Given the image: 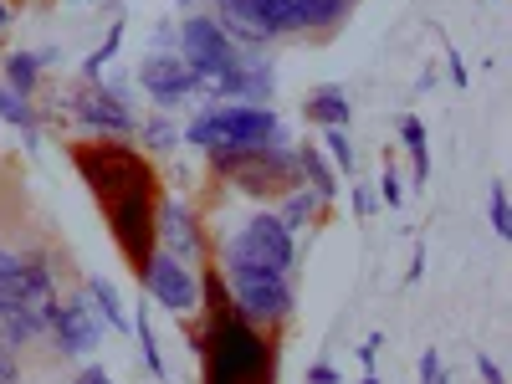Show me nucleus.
I'll return each instance as SVG.
<instances>
[{
  "label": "nucleus",
  "instance_id": "1",
  "mask_svg": "<svg viewBox=\"0 0 512 384\" xmlns=\"http://www.w3.org/2000/svg\"><path fill=\"white\" fill-rule=\"evenodd\" d=\"M200 323H190V349L200 359V384H277L282 344L236 313L216 267L200 272Z\"/></svg>",
  "mask_w": 512,
  "mask_h": 384
},
{
  "label": "nucleus",
  "instance_id": "2",
  "mask_svg": "<svg viewBox=\"0 0 512 384\" xmlns=\"http://www.w3.org/2000/svg\"><path fill=\"white\" fill-rule=\"evenodd\" d=\"M354 0H216V26L241 52H267L282 36H328L349 21Z\"/></svg>",
  "mask_w": 512,
  "mask_h": 384
},
{
  "label": "nucleus",
  "instance_id": "3",
  "mask_svg": "<svg viewBox=\"0 0 512 384\" xmlns=\"http://www.w3.org/2000/svg\"><path fill=\"white\" fill-rule=\"evenodd\" d=\"M67 159H72L77 180L93 190V200L103 210L123 195H134V190L159 185V169L149 164V154L139 144H128V139H82V144H72Z\"/></svg>",
  "mask_w": 512,
  "mask_h": 384
},
{
  "label": "nucleus",
  "instance_id": "4",
  "mask_svg": "<svg viewBox=\"0 0 512 384\" xmlns=\"http://www.w3.org/2000/svg\"><path fill=\"white\" fill-rule=\"evenodd\" d=\"M210 169H216L221 180H231L241 195L251 200H282L287 190L303 185L297 175V154L287 144V134L267 139V144H251V149H226V154H205Z\"/></svg>",
  "mask_w": 512,
  "mask_h": 384
},
{
  "label": "nucleus",
  "instance_id": "5",
  "mask_svg": "<svg viewBox=\"0 0 512 384\" xmlns=\"http://www.w3.org/2000/svg\"><path fill=\"white\" fill-rule=\"evenodd\" d=\"M282 134V118L277 108L262 103H205L190 123L180 144H195L200 154H226V149H251V144H267Z\"/></svg>",
  "mask_w": 512,
  "mask_h": 384
},
{
  "label": "nucleus",
  "instance_id": "6",
  "mask_svg": "<svg viewBox=\"0 0 512 384\" xmlns=\"http://www.w3.org/2000/svg\"><path fill=\"white\" fill-rule=\"evenodd\" d=\"M221 267H251V272H297V236L277 221V210H256V216L221 246Z\"/></svg>",
  "mask_w": 512,
  "mask_h": 384
},
{
  "label": "nucleus",
  "instance_id": "7",
  "mask_svg": "<svg viewBox=\"0 0 512 384\" xmlns=\"http://www.w3.org/2000/svg\"><path fill=\"white\" fill-rule=\"evenodd\" d=\"M216 272H221V282H226V292H231V303H236V313H241L246 323L277 333V328L292 318V308H297L292 277L251 272V267H216Z\"/></svg>",
  "mask_w": 512,
  "mask_h": 384
},
{
  "label": "nucleus",
  "instance_id": "8",
  "mask_svg": "<svg viewBox=\"0 0 512 384\" xmlns=\"http://www.w3.org/2000/svg\"><path fill=\"white\" fill-rule=\"evenodd\" d=\"M175 52H180V62L205 82V88H210V82H221V77H231L246 62V52L216 26V16H205V11H190L175 26Z\"/></svg>",
  "mask_w": 512,
  "mask_h": 384
},
{
  "label": "nucleus",
  "instance_id": "9",
  "mask_svg": "<svg viewBox=\"0 0 512 384\" xmlns=\"http://www.w3.org/2000/svg\"><path fill=\"white\" fill-rule=\"evenodd\" d=\"M139 287L149 292V303L159 313H175L180 323L200 313V272L185 267V262H175V256H164V251H154L149 262H144Z\"/></svg>",
  "mask_w": 512,
  "mask_h": 384
},
{
  "label": "nucleus",
  "instance_id": "10",
  "mask_svg": "<svg viewBox=\"0 0 512 384\" xmlns=\"http://www.w3.org/2000/svg\"><path fill=\"white\" fill-rule=\"evenodd\" d=\"M67 113L82 123V134H93V139H134L139 134V118L128 108V93L108 88V82H88L82 93H72Z\"/></svg>",
  "mask_w": 512,
  "mask_h": 384
},
{
  "label": "nucleus",
  "instance_id": "11",
  "mask_svg": "<svg viewBox=\"0 0 512 384\" xmlns=\"http://www.w3.org/2000/svg\"><path fill=\"white\" fill-rule=\"evenodd\" d=\"M139 88L154 98V108L159 113H175L180 103H195V98H205V82L180 62V52H149L144 62H139Z\"/></svg>",
  "mask_w": 512,
  "mask_h": 384
},
{
  "label": "nucleus",
  "instance_id": "12",
  "mask_svg": "<svg viewBox=\"0 0 512 384\" xmlns=\"http://www.w3.org/2000/svg\"><path fill=\"white\" fill-rule=\"evenodd\" d=\"M154 251L175 256V262H185V267H200L210 256V236H205L200 216L185 200H159V210H154Z\"/></svg>",
  "mask_w": 512,
  "mask_h": 384
},
{
  "label": "nucleus",
  "instance_id": "13",
  "mask_svg": "<svg viewBox=\"0 0 512 384\" xmlns=\"http://www.w3.org/2000/svg\"><path fill=\"white\" fill-rule=\"evenodd\" d=\"M47 338L57 344V354H72V359H88V354L103 349V318L88 303V292L57 297V313H52V333Z\"/></svg>",
  "mask_w": 512,
  "mask_h": 384
},
{
  "label": "nucleus",
  "instance_id": "14",
  "mask_svg": "<svg viewBox=\"0 0 512 384\" xmlns=\"http://www.w3.org/2000/svg\"><path fill=\"white\" fill-rule=\"evenodd\" d=\"M303 118L308 123H323V128H349L354 123V103H349V88H338V82H323L303 98Z\"/></svg>",
  "mask_w": 512,
  "mask_h": 384
},
{
  "label": "nucleus",
  "instance_id": "15",
  "mask_svg": "<svg viewBox=\"0 0 512 384\" xmlns=\"http://www.w3.org/2000/svg\"><path fill=\"white\" fill-rule=\"evenodd\" d=\"M292 154H297V175H303V185L328 205V200L338 195V175H333V164L323 159V149H318V144H297Z\"/></svg>",
  "mask_w": 512,
  "mask_h": 384
},
{
  "label": "nucleus",
  "instance_id": "16",
  "mask_svg": "<svg viewBox=\"0 0 512 384\" xmlns=\"http://www.w3.org/2000/svg\"><path fill=\"white\" fill-rule=\"evenodd\" d=\"M82 292H88V303L98 308V318H103V328H113V333H128V313H123V297H118V287L103 277V272H88L82 277Z\"/></svg>",
  "mask_w": 512,
  "mask_h": 384
},
{
  "label": "nucleus",
  "instance_id": "17",
  "mask_svg": "<svg viewBox=\"0 0 512 384\" xmlns=\"http://www.w3.org/2000/svg\"><path fill=\"white\" fill-rule=\"evenodd\" d=\"M318 216H323V200H318V195H313L308 185L287 190V195H282V205H277V221H282V226H287L292 236H297V231H308V226H313Z\"/></svg>",
  "mask_w": 512,
  "mask_h": 384
},
{
  "label": "nucleus",
  "instance_id": "18",
  "mask_svg": "<svg viewBox=\"0 0 512 384\" xmlns=\"http://www.w3.org/2000/svg\"><path fill=\"white\" fill-rule=\"evenodd\" d=\"M0 88H11V93H21V98H36V88H41V62H36V52H6V62H0Z\"/></svg>",
  "mask_w": 512,
  "mask_h": 384
},
{
  "label": "nucleus",
  "instance_id": "19",
  "mask_svg": "<svg viewBox=\"0 0 512 384\" xmlns=\"http://www.w3.org/2000/svg\"><path fill=\"white\" fill-rule=\"evenodd\" d=\"M0 118H6L11 128H21V139H26L31 154L41 149V123H36L31 98H21V93H11V88H0Z\"/></svg>",
  "mask_w": 512,
  "mask_h": 384
},
{
  "label": "nucleus",
  "instance_id": "20",
  "mask_svg": "<svg viewBox=\"0 0 512 384\" xmlns=\"http://www.w3.org/2000/svg\"><path fill=\"white\" fill-rule=\"evenodd\" d=\"M400 144L410 149V175H415V185H425V180H431V139H425V123H420L415 113L400 118Z\"/></svg>",
  "mask_w": 512,
  "mask_h": 384
},
{
  "label": "nucleus",
  "instance_id": "21",
  "mask_svg": "<svg viewBox=\"0 0 512 384\" xmlns=\"http://www.w3.org/2000/svg\"><path fill=\"white\" fill-rule=\"evenodd\" d=\"M128 333H134L139 338V354H144V369L164 384L169 379V369H164V354H159V338H154V323H149V308L139 303V313L134 318H128Z\"/></svg>",
  "mask_w": 512,
  "mask_h": 384
},
{
  "label": "nucleus",
  "instance_id": "22",
  "mask_svg": "<svg viewBox=\"0 0 512 384\" xmlns=\"http://www.w3.org/2000/svg\"><path fill=\"white\" fill-rule=\"evenodd\" d=\"M118 47H123V16L108 26V41H103V47H93L88 57H82V82H103V77H108V62L118 57Z\"/></svg>",
  "mask_w": 512,
  "mask_h": 384
},
{
  "label": "nucleus",
  "instance_id": "23",
  "mask_svg": "<svg viewBox=\"0 0 512 384\" xmlns=\"http://www.w3.org/2000/svg\"><path fill=\"white\" fill-rule=\"evenodd\" d=\"M323 159L333 164V175H349L354 180V144H349V128H323Z\"/></svg>",
  "mask_w": 512,
  "mask_h": 384
},
{
  "label": "nucleus",
  "instance_id": "24",
  "mask_svg": "<svg viewBox=\"0 0 512 384\" xmlns=\"http://www.w3.org/2000/svg\"><path fill=\"white\" fill-rule=\"evenodd\" d=\"M134 139H144V154H169V149L180 144V128L169 123L164 113H154V118L139 123V134H134Z\"/></svg>",
  "mask_w": 512,
  "mask_h": 384
},
{
  "label": "nucleus",
  "instance_id": "25",
  "mask_svg": "<svg viewBox=\"0 0 512 384\" xmlns=\"http://www.w3.org/2000/svg\"><path fill=\"white\" fill-rule=\"evenodd\" d=\"M487 216H492V231L507 241L512 236V210H507V185L502 180H492V190H487Z\"/></svg>",
  "mask_w": 512,
  "mask_h": 384
},
{
  "label": "nucleus",
  "instance_id": "26",
  "mask_svg": "<svg viewBox=\"0 0 512 384\" xmlns=\"http://www.w3.org/2000/svg\"><path fill=\"white\" fill-rule=\"evenodd\" d=\"M379 200L390 205V210H400V205H405V180H400L395 159H384V169H379Z\"/></svg>",
  "mask_w": 512,
  "mask_h": 384
},
{
  "label": "nucleus",
  "instance_id": "27",
  "mask_svg": "<svg viewBox=\"0 0 512 384\" xmlns=\"http://www.w3.org/2000/svg\"><path fill=\"white\" fill-rule=\"evenodd\" d=\"M420 384H451V374L441 364V349H425L420 354Z\"/></svg>",
  "mask_w": 512,
  "mask_h": 384
},
{
  "label": "nucleus",
  "instance_id": "28",
  "mask_svg": "<svg viewBox=\"0 0 512 384\" xmlns=\"http://www.w3.org/2000/svg\"><path fill=\"white\" fill-rule=\"evenodd\" d=\"M379 349H384V338H379V333H369L364 344H359V364H364V374H374V364H379Z\"/></svg>",
  "mask_w": 512,
  "mask_h": 384
},
{
  "label": "nucleus",
  "instance_id": "29",
  "mask_svg": "<svg viewBox=\"0 0 512 384\" xmlns=\"http://www.w3.org/2000/svg\"><path fill=\"white\" fill-rule=\"evenodd\" d=\"M472 364H477V374H482V384H507V379H502V369H497V359H492V354H472Z\"/></svg>",
  "mask_w": 512,
  "mask_h": 384
},
{
  "label": "nucleus",
  "instance_id": "30",
  "mask_svg": "<svg viewBox=\"0 0 512 384\" xmlns=\"http://www.w3.org/2000/svg\"><path fill=\"white\" fill-rule=\"evenodd\" d=\"M0 379H11V384L21 379V354L6 349V344H0Z\"/></svg>",
  "mask_w": 512,
  "mask_h": 384
},
{
  "label": "nucleus",
  "instance_id": "31",
  "mask_svg": "<svg viewBox=\"0 0 512 384\" xmlns=\"http://www.w3.org/2000/svg\"><path fill=\"white\" fill-rule=\"evenodd\" d=\"M446 67H451V82H456V88H466V82H472V77H466V62H461V52L451 47V41H446Z\"/></svg>",
  "mask_w": 512,
  "mask_h": 384
},
{
  "label": "nucleus",
  "instance_id": "32",
  "mask_svg": "<svg viewBox=\"0 0 512 384\" xmlns=\"http://www.w3.org/2000/svg\"><path fill=\"white\" fill-rule=\"evenodd\" d=\"M72 384H118V379H113V374H108L103 364H88V369H82V374H77Z\"/></svg>",
  "mask_w": 512,
  "mask_h": 384
},
{
  "label": "nucleus",
  "instance_id": "33",
  "mask_svg": "<svg viewBox=\"0 0 512 384\" xmlns=\"http://www.w3.org/2000/svg\"><path fill=\"white\" fill-rule=\"evenodd\" d=\"M354 216H359V221H369V216H374V195H369L364 185H354Z\"/></svg>",
  "mask_w": 512,
  "mask_h": 384
},
{
  "label": "nucleus",
  "instance_id": "34",
  "mask_svg": "<svg viewBox=\"0 0 512 384\" xmlns=\"http://www.w3.org/2000/svg\"><path fill=\"white\" fill-rule=\"evenodd\" d=\"M308 384H344V379H338L333 364H313V369H308Z\"/></svg>",
  "mask_w": 512,
  "mask_h": 384
},
{
  "label": "nucleus",
  "instance_id": "35",
  "mask_svg": "<svg viewBox=\"0 0 512 384\" xmlns=\"http://www.w3.org/2000/svg\"><path fill=\"white\" fill-rule=\"evenodd\" d=\"M420 272H425V246H415V256H410V272H405V282L415 287V282H420Z\"/></svg>",
  "mask_w": 512,
  "mask_h": 384
},
{
  "label": "nucleus",
  "instance_id": "36",
  "mask_svg": "<svg viewBox=\"0 0 512 384\" xmlns=\"http://www.w3.org/2000/svg\"><path fill=\"white\" fill-rule=\"evenodd\" d=\"M16 26V16H11V0H0V36H6Z\"/></svg>",
  "mask_w": 512,
  "mask_h": 384
},
{
  "label": "nucleus",
  "instance_id": "37",
  "mask_svg": "<svg viewBox=\"0 0 512 384\" xmlns=\"http://www.w3.org/2000/svg\"><path fill=\"white\" fill-rule=\"evenodd\" d=\"M359 384H379V374H364V379H359Z\"/></svg>",
  "mask_w": 512,
  "mask_h": 384
},
{
  "label": "nucleus",
  "instance_id": "38",
  "mask_svg": "<svg viewBox=\"0 0 512 384\" xmlns=\"http://www.w3.org/2000/svg\"><path fill=\"white\" fill-rule=\"evenodd\" d=\"M180 6H195V0H180Z\"/></svg>",
  "mask_w": 512,
  "mask_h": 384
},
{
  "label": "nucleus",
  "instance_id": "39",
  "mask_svg": "<svg viewBox=\"0 0 512 384\" xmlns=\"http://www.w3.org/2000/svg\"><path fill=\"white\" fill-rule=\"evenodd\" d=\"M0 384H11V379H0Z\"/></svg>",
  "mask_w": 512,
  "mask_h": 384
},
{
  "label": "nucleus",
  "instance_id": "40",
  "mask_svg": "<svg viewBox=\"0 0 512 384\" xmlns=\"http://www.w3.org/2000/svg\"><path fill=\"white\" fill-rule=\"evenodd\" d=\"M67 6H72V0H67Z\"/></svg>",
  "mask_w": 512,
  "mask_h": 384
}]
</instances>
